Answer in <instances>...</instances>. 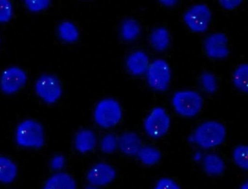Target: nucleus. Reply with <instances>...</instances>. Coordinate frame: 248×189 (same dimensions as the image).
Instances as JSON below:
<instances>
[{
	"label": "nucleus",
	"mask_w": 248,
	"mask_h": 189,
	"mask_svg": "<svg viewBox=\"0 0 248 189\" xmlns=\"http://www.w3.org/2000/svg\"><path fill=\"white\" fill-rule=\"evenodd\" d=\"M240 0H221L219 3L221 6L226 10H232L238 7L242 2Z\"/></svg>",
	"instance_id": "30"
},
{
	"label": "nucleus",
	"mask_w": 248,
	"mask_h": 189,
	"mask_svg": "<svg viewBox=\"0 0 248 189\" xmlns=\"http://www.w3.org/2000/svg\"><path fill=\"white\" fill-rule=\"evenodd\" d=\"M139 160L146 165H153L156 163L160 159V152L156 148L145 146L141 147L137 153Z\"/></svg>",
	"instance_id": "20"
},
{
	"label": "nucleus",
	"mask_w": 248,
	"mask_h": 189,
	"mask_svg": "<svg viewBox=\"0 0 248 189\" xmlns=\"http://www.w3.org/2000/svg\"><path fill=\"white\" fill-rule=\"evenodd\" d=\"M13 7L10 1L0 0V22H7L12 17Z\"/></svg>",
	"instance_id": "26"
},
{
	"label": "nucleus",
	"mask_w": 248,
	"mask_h": 189,
	"mask_svg": "<svg viewBox=\"0 0 248 189\" xmlns=\"http://www.w3.org/2000/svg\"><path fill=\"white\" fill-rule=\"evenodd\" d=\"M171 78L170 67L165 60L157 59L149 64L147 70V79L152 89L163 91L169 85Z\"/></svg>",
	"instance_id": "5"
},
{
	"label": "nucleus",
	"mask_w": 248,
	"mask_h": 189,
	"mask_svg": "<svg viewBox=\"0 0 248 189\" xmlns=\"http://www.w3.org/2000/svg\"><path fill=\"white\" fill-rule=\"evenodd\" d=\"M149 41L152 47L155 50L164 51L170 44V37L169 32L165 28H157L151 32Z\"/></svg>",
	"instance_id": "17"
},
{
	"label": "nucleus",
	"mask_w": 248,
	"mask_h": 189,
	"mask_svg": "<svg viewBox=\"0 0 248 189\" xmlns=\"http://www.w3.org/2000/svg\"><path fill=\"white\" fill-rule=\"evenodd\" d=\"M172 104L178 114L186 117H192L201 110L203 99L201 95L195 91H180L174 94Z\"/></svg>",
	"instance_id": "3"
},
{
	"label": "nucleus",
	"mask_w": 248,
	"mask_h": 189,
	"mask_svg": "<svg viewBox=\"0 0 248 189\" xmlns=\"http://www.w3.org/2000/svg\"><path fill=\"white\" fill-rule=\"evenodd\" d=\"M154 189H181L179 185L172 179L169 178L160 179Z\"/></svg>",
	"instance_id": "28"
},
{
	"label": "nucleus",
	"mask_w": 248,
	"mask_h": 189,
	"mask_svg": "<svg viewBox=\"0 0 248 189\" xmlns=\"http://www.w3.org/2000/svg\"><path fill=\"white\" fill-rule=\"evenodd\" d=\"M140 27L139 23L132 19H127L124 22L122 26V34L123 38L126 40H131L139 34Z\"/></svg>",
	"instance_id": "22"
},
{
	"label": "nucleus",
	"mask_w": 248,
	"mask_h": 189,
	"mask_svg": "<svg viewBox=\"0 0 248 189\" xmlns=\"http://www.w3.org/2000/svg\"><path fill=\"white\" fill-rule=\"evenodd\" d=\"M226 134V128L223 124L216 121H208L195 129L191 139L201 147L207 149L221 144Z\"/></svg>",
	"instance_id": "2"
},
{
	"label": "nucleus",
	"mask_w": 248,
	"mask_h": 189,
	"mask_svg": "<svg viewBox=\"0 0 248 189\" xmlns=\"http://www.w3.org/2000/svg\"><path fill=\"white\" fill-rule=\"evenodd\" d=\"M118 145V139L116 136L111 133L106 134L102 138L100 147L104 153L110 154L113 153Z\"/></svg>",
	"instance_id": "24"
},
{
	"label": "nucleus",
	"mask_w": 248,
	"mask_h": 189,
	"mask_svg": "<svg viewBox=\"0 0 248 189\" xmlns=\"http://www.w3.org/2000/svg\"></svg>",
	"instance_id": "34"
},
{
	"label": "nucleus",
	"mask_w": 248,
	"mask_h": 189,
	"mask_svg": "<svg viewBox=\"0 0 248 189\" xmlns=\"http://www.w3.org/2000/svg\"><path fill=\"white\" fill-rule=\"evenodd\" d=\"M176 1L174 0H161L159 1L161 4L166 6H172L176 3Z\"/></svg>",
	"instance_id": "31"
},
{
	"label": "nucleus",
	"mask_w": 248,
	"mask_h": 189,
	"mask_svg": "<svg viewBox=\"0 0 248 189\" xmlns=\"http://www.w3.org/2000/svg\"><path fill=\"white\" fill-rule=\"evenodd\" d=\"M15 139L20 146L29 148H40L45 143V133L42 125L32 119H26L17 126Z\"/></svg>",
	"instance_id": "1"
},
{
	"label": "nucleus",
	"mask_w": 248,
	"mask_h": 189,
	"mask_svg": "<svg viewBox=\"0 0 248 189\" xmlns=\"http://www.w3.org/2000/svg\"><path fill=\"white\" fill-rule=\"evenodd\" d=\"M232 81L236 88L243 93L248 91V65L242 63L239 65L233 72Z\"/></svg>",
	"instance_id": "19"
},
{
	"label": "nucleus",
	"mask_w": 248,
	"mask_h": 189,
	"mask_svg": "<svg viewBox=\"0 0 248 189\" xmlns=\"http://www.w3.org/2000/svg\"><path fill=\"white\" fill-rule=\"evenodd\" d=\"M42 189H77L74 178L65 172H58L50 176Z\"/></svg>",
	"instance_id": "13"
},
{
	"label": "nucleus",
	"mask_w": 248,
	"mask_h": 189,
	"mask_svg": "<svg viewBox=\"0 0 248 189\" xmlns=\"http://www.w3.org/2000/svg\"><path fill=\"white\" fill-rule=\"evenodd\" d=\"M205 172L210 175H216L222 173L225 169L223 160L218 155L215 154L206 155L203 160Z\"/></svg>",
	"instance_id": "18"
},
{
	"label": "nucleus",
	"mask_w": 248,
	"mask_h": 189,
	"mask_svg": "<svg viewBox=\"0 0 248 189\" xmlns=\"http://www.w3.org/2000/svg\"><path fill=\"white\" fill-rule=\"evenodd\" d=\"M84 189H99L98 187L92 185H88V186H86Z\"/></svg>",
	"instance_id": "32"
},
{
	"label": "nucleus",
	"mask_w": 248,
	"mask_h": 189,
	"mask_svg": "<svg viewBox=\"0 0 248 189\" xmlns=\"http://www.w3.org/2000/svg\"><path fill=\"white\" fill-rule=\"evenodd\" d=\"M65 164V158L62 155H59L54 157L51 161L50 166L54 170H60L62 168Z\"/></svg>",
	"instance_id": "29"
},
{
	"label": "nucleus",
	"mask_w": 248,
	"mask_h": 189,
	"mask_svg": "<svg viewBox=\"0 0 248 189\" xmlns=\"http://www.w3.org/2000/svg\"><path fill=\"white\" fill-rule=\"evenodd\" d=\"M232 157L235 164L241 168L248 169V146L246 145L237 146L233 150Z\"/></svg>",
	"instance_id": "23"
},
{
	"label": "nucleus",
	"mask_w": 248,
	"mask_h": 189,
	"mask_svg": "<svg viewBox=\"0 0 248 189\" xmlns=\"http://www.w3.org/2000/svg\"><path fill=\"white\" fill-rule=\"evenodd\" d=\"M48 0H24L27 8L31 12H36L46 8L50 4Z\"/></svg>",
	"instance_id": "27"
},
{
	"label": "nucleus",
	"mask_w": 248,
	"mask_h": 189,
	"mask_svg": "<svg viewBox=\"0 0 248 189\" xmlns=\"http://www.w3.org/2000/svg\"><path fill=\"white\" fill-rule=\"evenodd\" d=\"M17 168L11 159L0 156V183L9 184L16 178Z\"/></svg>",
	"instance_id": "16"
},
{
	"label": "nucleus",
	"mask_w": 248,
	"mask_h": 189,
	"mask_svg": "<svg viewBox=\"0 0 248 189\" xmlns=\"http://www.w3.org/2000/svg\"><path fill=\"white\" fill-rule=\"evenodd\" d=\"M170 123V118L165 110L158 107L154 108L146 118L144 127L150 137L157 139L167 132Z\"/></svg>",
	"instance_id": "6"
},
{
	"label": "nucleus",
	"mask_w": 248,
	"mask_h": 189,
	"mask_svg": "<svg viewBox=\"0 0 248 189\" xmlns=\"http://www.w3.org/2000/svg\"><path fill=\"white\" fill-rule=\"evenodd\" d=\"M27 76L22 69L11 67L4 70L0 78V88L4 94L15 93L26 84Z\"/></svg>",
	"instance_id": "9"
},
{
	"label": "nucleus",
	"mask_w": 248,
	"mask_h": 189,
	"mask_svg": "<svg viewBox=\"0 0 248 189\" xmlns=\"http://www.w3.org/2000/svg\"><path fill=\"white\" fill-rule=\"evenodd\" d=\"M118 145L123 153L130 156L137 155L142 147L140 137L134 132L121 134L118 139Z\"/></svg>",
	"instance_id": "12"
},
{
	"label": "nucleus",
	"mask_w": 248,
	"mask_h": 189,
	"mask_svg": "<svg viewBox=\"0 0 248 189\" xmlns=\"http://www.w3.org/2000/svg\"><path fill=\"white\" fill-rule=\"evenodd\" d=\"M35 90L42 99L49 104L56 102L62 94L59 80L50 75H44L40 77L35 84Z\"/></svg>",
	"instance_id": "8"
},
{
	"label": "nucleus",
	"mask_w": 248,
	"mask_h": 189,
	"mask_svg": "<svg viewBox=\"0 0 248 189\" xmlns=\"http://www.w3.org/2000/svg\"><path fill=\"white\" fill-rule=\"evenodd\" d=\"M116 171L110 165L99 163L92 167L87 174L89 184L96 187L107 185L115 179Z\"/></svg>",
	"instance_id": "11"
},
{
	"label": "nucleus",
	"mask_w": 248,
	"mask_h": 189,
	"mask_svg": "<svg viewBox=\"0 0 248 189\" xmlns=\"http://www.w3.org/2000/svg\"><path fill=\"white\" fill-rule=\"evenodd\" d=\"M240 189H248V183L247 182H246L244 184H243Z\"/></svg>",
	"instance_id": "33"
},
{
	"label": "nucleus",
	"mask_w": 248,
	"mask_h": 189,
	"mask_svg": "<svg viewBox=\"0 0 248 189\" xmlns=\"http://www.w3.org/2000/svg\"><path fill=\"white\" fill-rule=\"evenodd\" d=\"M204 48L206 55L211 58H225L229 54L228 38L223 33L211 34L205 39Z\"/></svg>",
	"instance_id": "10"
},
{
	"label": "nucleus",
	"mask_w": 248,
	"mask_h": 189,
	"mask_svg": "<svg viewBox=\"0 0 248 189\" xmlns=\"http://www.w3.org/2000/svg\"><path fill=\"white\" fill-rule=\"evenodd\" d=\"M59 33L62 39L66 42L76 41L78 37V32L76 26L71 22L65 21L59 27Z\"/></svg>",
	"instance_id": "21"
},
{
	"label": "nucleus",
	"mask_w": 248,
	"mask_h": 189,
	"mask_svg": "<svg viewBox=\"0 0 248 189\" xmlns=\"http://www.w3.org/2000/svg\"><path fill=\"white\" fill-rule=\"evenodd\" d=\"M201 84L204 90L209 94L214 93L217 88L215 76L211 73L204 72L201 77Z\"/></svg>",
	"instance_id": "25"
},
{
	"label": "nucleus",
	"mask_w": 248,
	"mask_h": 189,
	"mask_svg": "<svg viewBox=\"0 0 248 189\" xmlns=\"http://www.w3.org/2000/svg\"><path fill=\"white\" fill-rule=\"evenodd\" d=\"M96 143V136L90 130H83L78 132L75 137V146L81 153H86L92 150Z\"/></svg>",
	"instance_id": "15"
},
{
	"label": "nucleus",
	"mask_w": 248,
	"mask_h": 189,
	"mask_svg": "<svg viewBox=\"0 0 248 189\" xmlns=\"http://www.w3.org/2000/svg\"><path fill=\"white\" fill-rule=\"evenodd\" d=\"M122 109L119 103L112 98L104 99L96 105L94 112L96 123L103 128L116 126L122 117Z\"/></svg>",
	"instance_id": "4"
},
{
	"label": "nucleus",
	"mask_w": 248,
	"mask_h": 189,
	"mask_svg": "<svg viewBox=\"0 0 248 189\" xmlns=\"http://www.w3.org/2000/svg\"><path fill=\"white\" fill-rule=\"evenodd\" d=\"M126 65L128 69L133 74L141 75L147 70L149 65L148 57L143 51L134 52L127 58Z\"/></svg>",
	"instance_id": "14"
},
{
	"label": "nucleus",
	"mask_w": 248,
	"mask_h": 189,
	"mask_svg": "<svg viewBox=\"0 0 248 189\" xmlns=\"http://www.w3.org/2000/svg\"><path fill=\"white\" fill-rule=\"evenodd\" d=\"M211 17L212 13L209 7L204 4H198L185 13L184 20L192 31L203 32L207 30Z\"/></svg>",
	"instance_id": "7"
}]
</instances>
